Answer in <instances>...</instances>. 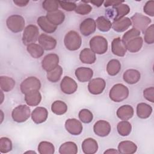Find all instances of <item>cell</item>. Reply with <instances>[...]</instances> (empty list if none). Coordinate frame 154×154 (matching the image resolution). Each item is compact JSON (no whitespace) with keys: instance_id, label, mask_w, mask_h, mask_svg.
Instances as JSON below:
<instances>
[{"instance_id":"1","label":"cell","mask_w":154,"mask_h":154,"mask_svg":"<svg viewBox=\"0 0 154 154\" xmlns=\"http://www.w3.org/2000/svg\"><path fill=\"white\" fill-rule=\"evenodd\" d=\"M128 88L122 84H116L109 91V98L115 102H120L125 100L129 96Z\"/></svg>"},{"instance_id":"2","label":"cell","mask_w":154,"mask_h":154,"mask_svg":"<svg viewBox=\"0 0 154 154\" xmlns=\"http://www.w3.org/2000/svg\"><path fill=\"white\" fill-rule=\"evenodd\" d=\"M64 43L66 48L72 51L78 50L81 46L82 38L75 31H69L64 37Z\"/></svg>"},{"instance_id":"3","label":"cell","mask_w":154,"mask_h":154,"mask_svg":"<svg viewBox=\"0 0 154 154\" xmlns=\"http://www.w3.org/2000/svg\"><path fill=\"white\" fill-rule=\"evenodd\" d=\"M90 49L95 54L101 55L106 53L108 50L107 40L100 35H96L91 38L89 42Z\"/></svg>"},{"instance_id":"4","label":"cell","mask_w":154,"mask_h":154,"mask_svg":"<svg viewBox=\"0 0 154 154\" xmlns=\"http://www.w3.org/2000/svg\"><path fill=\"white\" fill-rule=\"evenodd\" d=\"M7 28L13 32L17 33L21 32L25 29V22L24 18L19 14L10 16L6 20Z\"/></svg>"},{"instance_id":"5","label":"cell","mask_w":154,"mask_h":154,"mask_svg":"<svg viewBox=\"0 0 154 154\" xmlns=\"http://www.w3.org/2000/svg\"><path fill=\"white\" fill-rule=\"evenodd\" d=\"M39 30L35 25H29L24 29L22 35V42L23 45L28 46L35 42L38 38Z\"/></svg>"},{"instance_id":"6","label":"cell","mask_w":154,"mask_h":154,"mask_svg":"<svg viewBox=\"0 0 154 154\" xmlns=\"http://www.w3.org/2000/svg\"><path fill=\"white\" fill-rule=\"evenodd\" d=\"M31 110L26 105H20L15 107L11 112L13 120L17 123H22L26 121L30 117Z\"/></svg>"},{"instance_id":"7","label":"cell","mask_w":154,"mask_h":154,"mask_svg":"<svg viewBox=\"0 0 154 154\" xmlns=\"http://www.w3.org/2000/svg\"><path fill=\"white\" fill-rule=\"evenodd\" d=\"M130 19L133 28H136L143 33H144L152 22L151 19L149 17L139 13H135Z\"/></svg>"},{"instance_id":"8","label":"cell","mask_w":154,"mask_h":154,"mask_svg":"<svg viewBox=\"0 0 154 154\" xmlns=\"http://www.w3.org/2000/svg\"><path fill=\"white\" fill-rule=\"evenodd\" d=\"M106 13L109 17L112 19L113 21L117 20L125 17L130 12V7L128 4H120L115 7H112L111 9H108Z\"/></svg>"},{"instance_id":"9","label":"cell","mask_w":154,"mask_h":154,"mask_svg":"<svg viewBox=\"0 0 154 154\" xmlns=\"http://www.w3.org/2000/svg\"><path fill=\"white\" fill-rule=\"evenodd\" d=\"M41 88L40 81L35 76H29L24 79L20 85V91L23 94L32 90H39Z\"/></svg>"},{"instance_id":"10","label":"cell","mask_w":154,"mask_h":154,"mask_svg":"<svg viewBox=\"0 0 154 154\" xmlns=\"http://www.w3.org/2000/svg\"><path fill=\"white\" fill-rule=\"evenodd\" d=\"M105 86L106 82L103 79L96 78L90 81L88 84V90L91 94L97 95L103 91Z\"/></svg>"},{"instance_id":"11","label":"cell","mask_w":154,"mask_h":154,"mask_svg":"<svg viewBox=\"0 0 154 154\" xmlns=\"http://www.w3.org/2000/svg\"><path fill=\"white\" fill-rule=\"evenodd\" d=\"M59 57L56 54H49L46 55L42 61V66L45 71L49 72L58 66Z\"/></svg>"},{"instance_id":"12","label":"cell","mask_w":154,"mask_h":154,"mask_svg":"<svg viewBox=\"0 0 154 154\" xmlns=\"http://www.w3.org/2000/svg\"><path fill=\"white\" fill-rule=\"evenodd\" d=\"M60 88L64 93L71 94L77 90L78 84L73 79L66 76L61 81Z\"/></svg>"},{"instance_id":"13","label":"cell","mask_w":154,"mask_h":154,"mask_svg":"<svg viewBox=\"0 0 154 154\" xmlns=\"http://www.w3.org/2000/svg\"><path fill=\"white\" fill-rule=\"evenodd\" d=\"M110 124L103 120H100L96 122L93 126V131L97 136L104 137L109 135L111 132Z\"/></svg>"},{"instance_id":"14","label":"cell","mask_w":154,"mask_h":154,"mask_svg":"<svg viewBox=\"0 0 154 154\" xmlns=\"http://www.w3.org/2000/svg\"><path fill=\"white\" fill-rule=\"evenodd\" d=\"M96 29V21L93 18H86L80 24L81 33L84 36H88L94 33Z\"/></svg>"},{"instance_id":"15","label":"cell","mask_w":154,"mask_h":154,"mask_svg":"<svg viewBox=\"0 0 154 154\" xmlns=\"http://www.w3.org/2000/svg\"><path fill=\"white\" fill-rule=\"evenodd\" d=\"M65 128L67 131L73 135H78L82 131L81 122L76 119H69L65 122Z\"/></svg>"},{"instance_id":"16","label":"cell","mask_w":154,"mask_h":154,"mask_svg":"<svg viewBox=\"0 0 154 154\" xmlns=\"http://www.w3.org/2000/svg\"><path fill=\"white\" fill-rule=\"evenodd\" d=\"M40 45L44 50L50 51L55 49L57 45V40L49 35L46 34H41L38 38Z\"/></svg>"},{"instance_id":"17","label":"cell","mask_w":154,"mask_h":154,"mask_svg":"<svg viewBox=\"0 0 154 154\" xmlns=\"http://www.w3.org/2000/svg\"><path fill=\"white\" fill-rule=\"evenodd\" d=\"M31 116L32 121L35 123L40 124L47 120L48 111L44 107L38 106L32 111Z\"/></svg>"},{"instance_id":"18","label":"cell","mask_w":154,"mask_h":154,"mask_svg":"<svg viewBox=\"0 0 154 154\" xmlns=\"http://www.w3.org/2000/svg\"><path fill=\"white\" fill-rule=\"evenodd\" d=\"M111 51L118 57H123L126 53L127 49L125 44L120 37L113 39L111 43Z\"/></svg>"},{"instance_id":"19","label":"cell","mask_w":154,"mask_h":154,"mask_svg":"<svg viewBox=\"0 0 154 154\" xmlns=\"http://www.w3.org/2000/svg\"><path fill=\"white\" fill-rule=\"evenodd\" d=\"M75 74L79 81L85 82L90 81L93 75V71L88 67H80L76 69Z\"/></svg>"},{"instance_id":"20","label":"cell","mask_w":154,"mask_h":154,"mask_svg":"<svg viewBox=\"0 0 154 154\" xmlns=\"http://www.w3.org/2000/svg\"><path fill=\"white\" fill-rule=\"evenodd\" d=\"M42 95L39 90H32L25 94V101L29 106H37L41 102Z\"/></svg>"},{"instance_id":"21","label":"cell","mask_w":154,"mask_h":154,"mask_svg":"<svg viewBox=\"0 0 154 154\" xmlns=\"http://www.w3.org/2000/svg\"><path fill=\"white\" fill-rule=\"evenodd\" d=\"M132 25V22L129 17H125L117 20L113 21L112 28L118 32H122L127 30Z\"/></svg>"},{"instance_id":"22","label":"cell","mask_w":154,"mask_h":154,"mask_svg":"<svg viewBox=\"0 0 154 154\" xmlns=\"http://www.w3.org/2000/svg\"><path fill=\"white\" fill-rule=\"evenodd\" d=\"M82 149L85 154H94L98 149L97 143L92 138H86L82 143Z\"/></svg>"},{"instance_id":"23","label":"cell","mask_w":154,"mask_h":154,"mask_svg":"<svg viewBox=\"0 0 154 154\" xmlns=\"http://www.w3.org/2000/svg\"><path fill=\"white\" fill-rule=\"evenodd\" d=\"M134 111L132 106L124 105L118 108L116 112L117 116L122 120H128L134 116Z\"/></svg>"},{"instance_id":"24","label":"cell","mask_w":154,"mask_h":154,"mask_svg":"<svg viewBox=\"0 0 154 154\" xmlns=\"http://www.w3.org/2000/svg\"><path fill=\"white\" fill-rule=\"evenodd\" d=\"M40 28L46 33H53L57 28V26L52 23L46 16H40L37 20Z\"/></svg>"},{"instance_id":"25","label":"cell","mask_w":154,"mask_h":154,"mask_svg":"<svg viewBox=\"0 0 154 154\" xmlns=\"http://www.w3.org/2000/svg\"><path fill=\"white\" fill-rule=\"evenodd\" d=\"M137 150V145L131 141H121L118 146V151L122 154H132Z\"/></svg>"},{"instance_id":"26","label":"cell","mask_w":154,"mask_h":154,"mask_svg":"<svg viewBox=\"0 0 154 154\" xmlns=\"http://www.w3.org/2000/svg\"><path fill=\"white\" fill-rule=\"evenodd\" d=\"M141 75L139 71L135 69H128L126 70L123 75V80L129 84H134L137 83L140 79Z\"/></svg>"},{"instance_id":"27","label":"cell","mask_w":154,"mask_h":154,"mask_svg":"<svg viewBox=\"0 0 154 154\" xmlns=\"http://www.w3.org/2000/svg\"><path fill=\"white\" fill-rule=\"evenodd\" d=\"M79 59L84 64H93L96 60L95 53L89 48H84L79 54Z\"/></svg>"},{"instance_id":"28","label":"cell","mask_w":154,"mask_h":154,"mask_svg":"<svg viewBox=\"0 0 154 154\" xmlns=\"http://www.w3.org/2000/svg\"><path fill=\"white\" fill-rule=\"evenodd\" d=\"M46 17L54 25L57 26L60 25L64 21L65 14L61 10H57L55 11L47 13Z\"/></svg>"},{"instance_id":"29","label":"cell","mask_w":154,"mask_h":154,"mask_svg":"<svg viewBox=\"0 0 154 154\" xmlns=\"http://www.w3.org/2000/svg\"><path fill=\"white\" fill-rule=\"evenodd\" d=\"M143 44V39L141 37L138 36L128 41L126 44V49L132 53L138 52L142 48Z\"/></svg>"},{"instance_id":"30","label":"cell","mask_w":154,"mask_h":154,"mask_svg":"<svg viewBox=\"0 0 154 154\" xmlns=\"http://www.w3.org/2000/svg\"><path fill=\"white\" fill-rule=\"evenodd\" d=\"M152 112V108L146 103H140L137 106V114L140 119H145L150 117Z\"/></svg>"},{"instance_id":"31","label":"cell","mask_w":154,"mask_h":154,"mask_svg":"<svg viewBox=\"0 0 154 154\" xmlns=\"http://www.w3.org/2000/svg\"><path fill=\"white\" fill-rule=\"evenodd\" d=\"M77 152V145L72 141L65 142L59 148V153L60 154H76Z\"/></svg>"},{"instance_id":"32","label":"cell","mask_w":154,"mask_h":154,"mask_svg":"<svg viewBox=\"0 0 154 154\" xmlns=\"http://www.w3.org/2000/svg\"><path fill=\"white\" fill-rule=\"evenodd\" d=\"M15 81L8 76H1L0 77V87L1 90L5 92L10 91L15 86Z\"/></svg>"},{"instance_id":"33","label":"cell","mask_w":154,"mask_h":154,"mask_svg":"<svg viewBox=\"0 0 154 154\" xmlns=\"http://www.w3.org/2000/svg\"><path fill=\"white\" fill-rule=\"evenodd\" d=\"M96 24L97 29L102 32H107L112 28L111 22L108 18L103 16L97 18Z\"/></svg>"},{"instance_id":"34","label":"cell","mask_w":154,"mask_h":154,"mask_svg":"<svg viewBox=\"0 0 154 154\" xmlns=\"http://www.w3.org/2000/svg\"><path fill=\"white\" fill-rule=\"evenodd\" d=\"M121 70V64L118 60L112 59L106 65V72L110 76H116Z\"/></svg>"},{"instance_id":"35","label":"cell","mask_w":154,"mask_h":154,"mask_svg":"<svg viewBox=\"0 0 154 154\" xmlns=\"http://www.w3.org/2000/svg\"><path fill=\"white\" fill-rule=\"evenodd\" d=\"M26 50L34 58H38L44 54V49L40 45L36 43H32L28 45Z\"/></svg>"},{"instance_id":"36","label":"cell","mask_w":154,"mask_h":154,"mask_svg":"<svg viewBox=\"0 0 154 154\" xmlns=\"http://www.w3.org/2000/svg\"><path fill=\"white\" fill-rule=\"evenodd\" d=\"M51 110L57 115H63L67 112V106L63 101L55 100L51 105Z\"/></svg>"},{"instance_id":"37","label":"cell","mask_w":154,"mask_h":154,"mask_svg":"<svg viewBox=\"0 0 154 154\" xmlns=\"http://www.w3.org/2000/svg\"><path fill=\"white\" fill-rule=\"evenodd\" d=\"M117 129L118 133L123 137L128 136L132 131L131 124L127 120H123L117 124Z\"/></svg>"},{"instance_id":"38","label":"cell","mask_w":154,"mask_h":154,"mask_svg":"<svg viewBox=\"0 0 154 154\" xmlns=\"http://www.w3.org/2000/svg\"><path fill=\"white\" fill-rule=\"evenodd\" d=\"M63 74V68L60 66H58L51 71L47 72V79L52 82H58Z\"/></svg>"},{"instance_id":"39","label":"cell","mask_w":154,"mask_h":154,"mask_svg":"<svg viewBox=\"0 0 154 154\" xmlns=\"http://www.w3.org/2000/svg\"><path fill=\"white\" fill-rule=\"evenodd\" d=\"M38 151L40 154H53L55 152V147L51 143L44 141L39 143Z\"/></svg>"},{"instance_id":"40","label":"cell","mask_w":154,"mask_h":154,"mask_svg":"<svg viewBox=\"0 0 154 154\" xmlns=\"http://www.w3.org/2000/svg\"><path fill=\"white\" fill-rule=\"evenodd\" d=\"M59 6V1H58L45 0L42 2V7L47 11V13H51L58 10Z\"/></svg>"},{"instance_id":"41","label":"cell","mask_w":154,"mask_h":154,"mask_svg":"<svg viewBox=\"0 0 154 154\" xmlns=\"http://www.w3.org/2000/svg\"><path fill=\"white\" fill-rule=\"evenodd\" d=\"M88 2L82 1V3L79 4L75 10V11L79 14L81 15H86L90 13L92 10V7L90 5L87 4Z\"/></svg>"},{"instance_id":"42","label":"cell","mask_w":154,"mask_h":154,"mask_svg":"<svg viewBox=\"0 0 154 154\" xmlns=\"http://www.w3.org/2000/svg\"><path fill=\"white\" fill-rule=\"evenodd\" d=\"M12 150V142L7 137L0 138V152L1 153H6Z\"/></svg>"},{"instance_id":"43","label":"cell","mask_w":154,"mask_h":154,"mask_svg":"<svg viewBox=\"0 0 154 154\" xmlns=\"http://www.w3.org/2000/svg\"><path fill=\"white\" fill-rule=\"evenodd\" d=\"M140 34H141V32L139 30L135 28H132L131 29L126 31L123 34V35L122 37V40L123 41V42L125 44H126L130 40L140 36Z\"/></svg>"},{"instance_id":"44","label":"cell","mask_w":154,"mask_h":154,"mask_svg":"<svg viewBox=\"0 0 154 154\" xmlns=\"http://www.w3.org/2000/svg\"><path fill=\"white\" fill-rule=\"evenodd\" d=\"M78 116L80 120L84 123H90L93 119V116L92 112L87 109H81L79 112Z\"/></svg>"},{"instance_id":"45","label":"cell","mask_w":154,"mask_h":154,"mask_svg":"<svg viewBox=\"0 0 154 154\" xmlns=\"http://www.w3.org/2000/svg\"><path fill=\"white\" fill-rule=\"evenodd\" d=\"M144 41L147 44H153L154 43V25L152 24L148 26L144 32Z\"/></svg>"},{"instance_id":"46","label":"cell","mask_w":154,"mask_h":154,"mask_svg":"<svg viewBox=\"0 0 154 154\" xmlns=\"http://www.w3.org/2000/svg\"><path fill=\"white\" fill-rule=\"evenodd\" d=\"M59 4L61 8L67 11H75L77 6L74 2L70 1H59Z\"/></svg>"},{"instance_id":"47","label":"cell","mask_w":154,"mask_h":154,"mask_svg":"<svg viewBox=\"0 0 154 154\" xmlns=\"http://www.w3.org/2000/svg\"><path fill=\"white\" fill-rule=\"evenodd\" d=\"M144 12L152 17L154 16V1H147L144 7H143Z\"/></svg>"},{"instance_id":"48","label":"cell","mask_w":154,"mask_h":154,"mask_svg":"<svg viewBox=\"0 0 154 154\" xmlns=\"http://www.w3.org/2000/svg\"><path fill=\"white\" fill-rule=\"evenodd\" d=\"M144 97L152 103L154 102V87H151L146 88L143 91Z\"/></svg>"},{"instance_id":"49","label":"cell","mask_w":154,"mask_h":154,"mask_svg":"<svg viewBox=\"0 0 154 154\" xmlns=\"http://www.w3.org/2000/svg\"><path fill=\"white\" fill-rule=\"evenodd\" d=\"M123 2V1H104V6L105 7H108L110 6L115 7Z\"/></svg>"},{"instance_id":"50","label":"cell","mask_w":154,"mask_h":154,"mask_svg":"<svg viewBox=\"0 0 154 154\" xmlns=\"http://www.w3.org/2000/svg\"><path fill=\"white\" fill-rule=\"evenodd\" d=\"M13 2L19 7H25L28 3L29 1H25V0H14Z\"/></svg>"},{"instance_id":"51","label":"cell","mask_w":154,"mask_h":154,"mask_svg":"<svg viewBox=\"0 0 154 154\" xmlns=\"http://www.w3.org/2000/svg\"><path fill=\"white\" fill-rule=\"evenodd\" d=\"M90 3L93 4V5H94L96 7H100L102 5V4L104 2V1H91L90 2Z\"/></svg>"},{"instance_id":"52","label":"cell","mask_w":154,"mask_h":154,"mask_svg":"<svg viewBox=\"0 0 154 154\" xmlns=\"http://www.w3.org/2000/svg\"><path fill=\"white\" fill-rule=\"evenodd\" d=\"M119 151L114 149H109L104 152V153H119Z\"/></svg>"},{"instance_id":"53","label":"cell","mask_w":154,"mask_h":154,"mask_svg":"<svg viewBox=\"0 0 154 154\" xmlns=\"http://www.w3.org/2000/svg\"><path fill=\"white\" fill-rule=\"evenodd\" d=\"M1 94H2V98H3V93H2V90H1ZM2 102H3V99H2V100L1 101V104L2 103Z\"/></svg>"},{"instance_id":"54","label":"cell","mask_w":154,"mask_h":154,"mask_svg":"<svg viewBox=\"0 0 154 154\" xmlns=\"http://www.w3.org/2000/svg\"><path fill=\"white\" fill-rule=\"evenodd\" d=\"M25 153H35V152H34V151H28V152H26Z\"/></svg>"}]
</instances>
